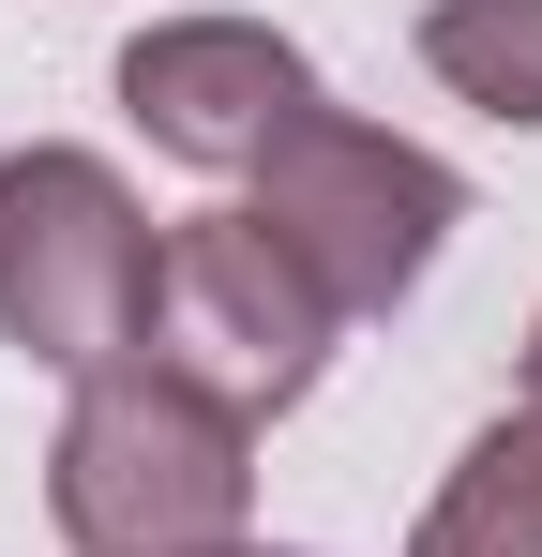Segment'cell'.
<instances>
[{"mask_svg": "<svg viewBox=\"0 0 542 557\" xmlns=\"http://www.w3.org/2000/svg\"><path fill=\"white\" fill-rule=\"evenodd\" d=\"M46 512L76 557H226L257 512V422H226L211 392H181L151 347L76 376L61 453H46Z\"/></svg>", "mask_w": 542, "mask_h": 557, "instance_id": "1", "label": "cell"}, {"mask_svg": "<svg viewBox=\"0 0 542 557\" xmlns=\"http://www.w3.org/2000/svg\"><path fill=\"white\" fill-rule=\"evenodd\" d=\"M151 211L106 151H0V347H30L46 376H106L151 332Z\"/></svg>", "mask_w": 542, "mask_h": 557, "instance_id": "2", "label": "cell"}, {"mask_svg": "<svg viewBox=\"0 0 542 557\" xmlns=\"http://www.w3.org/2000/svg\"><path fill=\"white\" fill-rule=\"evenodd\" d=\"M257 226L317 272L332 317H392L407 286L438 272V242L467 226V182H452L422 136L392 121H347V106H301L257 166Z\"/></svg>", "mask_w": 542, "mask_h": 557, "instance_id": "3", "label": "cell"}, {"mask_svg": "<svg viewBox=\"0 0 542 557\" xmlns=\"http://www.w3.org/2000/svg\"><path fill=\"white\" fill-rule=\"evenodd\" d=\"M136 347L181 392H211L226 422H271L332 362V301H317V272L271 242L257 211H196V226H167V257H151V332Z\"/></svg>", "mask_w": 542, "mask_h": 557, "instance_id": "4", "label": "cell"}, {"mask_svg": "<svg viewBox=\"0 0 542 557\" xmlns=\"http://www.w3.org/2000/svg\"><path fill=\"white\" fill-rule=\"evenodd\" d=\"M121 106H136L151 151L211 166V182H257L271 136H286L301 106H332V91H317V61H301L271 15H167V30L121 46Z\"/></svg>", "mask_w": 542, "mask_h": 557, "instance_id": "5", "label": "cell"}, {"mask_svg": "<svg viewBox=\"0 0 542 557\" xmlns=\"http://www.w3.org/2000/svg\"><path fill=\"white\" fill-rule=\"evenodd\" d=\"M407 557H542V407L467 437V467L438 482V512H422Z\"/></svg>", "mask_w": 542, "mask_h": 557, "instance_id": "6", "label": "cell"}, {"mask_svg": "<svg viewBox=\"0 0 542 557\" xmlns=\"http://www.w3.org/2000/svg\"><path fill=\"white\" fill-rule=\"evenodd\" d=\"M422 76L452 106H482V121H542V0H438Z\"/></svg>", "mask_w": 542, "mask_h": 557, "instance_id": "7", "label": "cell"}, {"mask_svg": "<svg viewBox=\"0 0 542 557\" xmlns=\"http://www.w3.org/2000/svg\"><path fill=\"white\" fill-rule=\"evenodd\" d=\"M528 407H542V317H528Z\"/></svg>", "mask_w": 542, "mask_h": 557, "instance_id": "8", "label": "cell"}, {"mask_svg": "<svg viewBox=\"0 0 542 557\" xmlns=\"http://www.w3.org/2000/svg\"><path fill=\"white\" fill-rule=\"evenodd\" d=\"M226 557H286V543H226Z\"/></svg>", "mask_w": 542, "mask_h": 557, "instance_id": "9", "label": "cell"}]
</instances>
